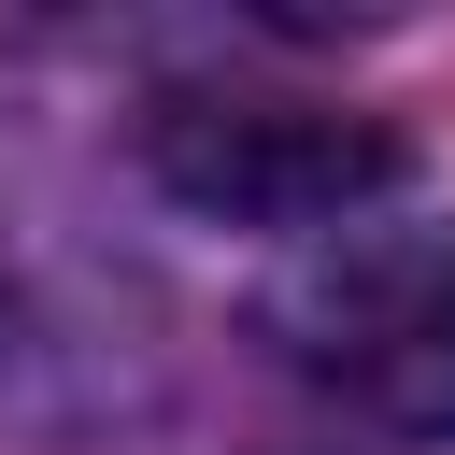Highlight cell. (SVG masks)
<instances>
[{"label":"cell","mask_w":455,"mask_h":455,"mask_svg":"<svg viewBox=\"0 0 455 455\" xmlns=\"http://www.w3.org/2000/svg\"><path fill=\"white\" fill-rule=\"evenodd\" d=\"M270 327H284V355L341 412H370L398 441H455V213H355V228H327L284 270Z\"/></svg>","instance_id":"1"},{"label":"cell","mask_w":455,"mask_h":455,"mask_svg":"<svg viewBox=\"0 0 455 455\" xmlns=\"http://www.w3.org/2000/svg\"><path fill=\"white\" fill-rule=\"evenodd\" d=\"M142 171L213 213V228H355L384 185H398V128L384 114H327V100H213V85H171L142 114Z\"/></svg>","instance_id":"2"}]
</instances>
